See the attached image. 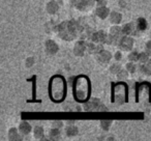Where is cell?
<instances>
[{
  "mask_svg": "<svg viewBox=\"0 0 151 141\" xmlns=\"http://www.w3.org/2000/svg\"><path fill=\"white\" fill-rule=\"evenodd\" d=\"M73 98L77 102L85 103L90 98L91 93V83L87 76L81 75L73 80Z\"/></svg>",
  "mask_w": 151,
  "mask_h": 141,
  "instance_id": "1",
  "label": "cell"
},
{
  "mask_svg": "<svg viewBox=\"0 0 151 141\" xmlns=\"http://www.w3.org/2000/svg\"><path fill=\"white\" fill-rule=\"evenodd\" d=\"M66 80L63 76L55 75L51 78L49 82V96L55 103H60L65 99L67 91Z\"/></svg>",
  "mask_w": 151,
  "mask_h": 141,
  "instance_id": "2",
  "label": "cell"
},
{
  "mask_svg": "<svg viewBox=\"0 0 151 141\" xmlns=\"http://www.w3.org/2000/svg\"><path fill=\"white\" fill-rule=\"evenodd\" d=\"M57 34L58 37L63 41L71 42L79 37V34L82 32V27L77 21L69 20L64 21L60 23L57 26Z\"/></svg>",
  "mask_w": 151,
  "mask_h": 141,
  "instance_id": "3",
  "label": "cell"
},
{
  "mask_svg": "<svg viewBox=\"0 0 151 141\" xmlns=\"http://www.w3.org/2000/svg\"><path fill=\"white\" fill-rule=\"evenodd\" d=\"M123 33H122V27H119V26H113L110 29V32L108 34V39H107V43L109 45H116V44H119L120 39L122 37Z\"/></svg>",
  "mask_w": 151,
  "mask_h": 141,
  "instance_id": "4",
  "label": "cell"
},
{
  "mask_svg": "<svg viewBox=\"0 0 151 141\" xmlns=\"http://www.w3.org/2000/svg\"><path fill=\"white\" fill-rule=\"evenodd\" d=\"M84 110L85 111H108L107 107L103 106L99 99H91L85 102Z\"/></svg>",
  "mask_w": 151,
  "mask_h": 141,
  "instance_id": "5",
  "label": "cell"
},
{
  "mask_svg": "<svg viewBox=\"0 0 151 141\" xmlns=\"http://www.w3.org/2000/svg\"><path fill=\"white\" fill-rule=\"evenodd\" d=\"M94 1L95 0H71V3L79 11H86L91 8L92 5L94 4Z\"/></svg>",
  "mask_w": 151,
  "mask_h": 141,
  "instance_id": "6",
  "label": "cell"
},
{
  "mask_svg": "<svg viewBox=\"0 0 151 141\" xmlns=\"http://www.w3.org/2000/svg\"><path fill=\"white\" fill-rule=\"evenodd\" d=\"M134 44H135V42H134L133 37H129V35H123L120 39L118 46L122 51H131L133 50Z\"/></svg>",
  "mask_w": 151,
  "mask_h": 141,
  "instance_id": "7",
  "label": "cell"
},
{
  "mask_svg": "<svg viewBox=\"0 0 151 141\" xmlns=\"http://www.w3.org/2000/svg\"><path fill=\"white\" fill-rule=\"evenodd\" d=\"M140 32L141 31L138 29L136 22L127 23V24L122 26V33H123V35H138Z\"/></svg>",
  "mask_w": 151,
  "mask_h": 141,
  "instance_id": "8",
  "label": "cell"
},
{
  "mask_svg": "<svg viewBox=\"0 0 151 141\" xmlns=\"http://www.w3.org/2000/svg\"><path fill=\"white\" fill-rule=\"evenodd\" d=\"M107 39H108V34L103 30L96 31L91 35V41L96 44H106L107 43Z\"/></svg>",
  "mask_w": 151,
  "mask_h": 141,
  "instance_id": "9",
  "label": "cell"
},
{
  "mask_svg": "<svg viewBox=\"0 0 151 141\" xmlns=\"http://www.w3.org/2000/svg\"><path fill=\"white\" fill-rule=\"evenodd\" d=\"M87 51V43H85L84 41H78L75 44L73 47V53L77 56H83L84 53Z\"/></svg>",
  "mask_w": 151,
  "mask_h": 141,
  "instance_id": "10",
  "label": "cell"
},
{
  "mask_svg": "<svg viewBox=\"0 0 151 141\" xmlns=\"http://www.w3.org/2000/svg\"><path fill=\"white\" fill-rule=\"evenodd\" d=\"M96 58H97V60H99V62H101V63H107V62L110 61L111 58H112V54H111V52H109V51L101 50V52H99L96 54Z\"/></svg>",
  "mask_w": 151,
  "mask_h": 141,
  "instance_id": "11",
  "label": "cell"
},
{
  "mask_svg": "<svg viewBox=\"0 0 151 141\" xmlns=\"http://www.w3.org/2000/svg\"><path fill=\"white\" fill-rule=\"evenodd\" d=\"M45 45H46L47 53H49V54H51V55L56 54V53L58 52V50H59V47H58V45L54 41H52V39H48V41L46 42V44H45Z\"/></svg>",
  "mask_w": 151,
  "mask_h": 141,
  "instance_id": "12",
  "label": "cell"
},
{
  "mask_svg": "<svg viewBox=\"0 0 151 141\" xmlns=\"http://www.w3.org/2000/svg\"><path fill=\"white\" fill-rule=\"evenodd\" d=\"M95 14L99 19L105 20V19H107L108 17L110 16L111 13H110V9L108 8V7H106V5H101V6H99L95 9Z\"/></svg>",
  "mask_w": 151,
  "mask_h": 141,
  "instance_id": "13",
  "label": "cell"
},
{
  "mask_svg": "<svg viewBox=\"0 0 151 141\" xmlns=\"http://www.w3.org/2000/svg\"><path fill=\"white\" fill-rule=\"evenodd\" d=\"M32 130V127L28 121H22V123L19 125V132L22 135H28Z\"/></svg>",
  "mask_w": 151,
  "mask_h": 141,
  "instance_id": "14",
  "label": "cell"
},
{
  "mask_svg": "<svg viewBox=\"0 0 151 141\" xmlns=\"http://www.w3.org/2000/svg\"><path fill=\"white\" fill-rule=\"evenodd\" d=\"M46 9L47 11H48V14L50 15H54L56 14L58 11V9H59V4H58V2H56V1H50V2H48V4H47L46 6Z\"/></svg>",
  "mask_w": 151,
  "mask_h": 141,
  "instance_id": "15",
  "label": "cell"
},
{
  "mask_svg": "<svg viewBox=\"0 0 151 141\" xmlns=\"http://www.w3.org/2000/svg\"><path fill=\"white\" fill-rule=\"evenodd\" d=\"M109 19H110V21L113 24L118 25L122 21V15L119 14V13H117V11H112L110 14V16H109Z\"/></svg>",
  "mask_w": 151,
  "mask_h": 141,
  "instance_id": "16",
  "label": "cell"
},
{
  "mask_svg": "<svg viewBox=\"0 0 151 141\" xmlns=\"http://www.w3.org/2000/svg\"><path fill=\"white\" fill-rule=\"evenodd\" d=\"M60 136H61V132L60 129H56V128H52L49 132V139L50 140H59Z\"/></svg>",
  "mask_w": 151,
  "mask_h": 141,
  "instance_id": "17",
  "label": "cell"
},
{
  "mask_svg": "<svg viewBox=\"0 0 151 141\" xmlns=\"http://www.w3.org/2000/svg\"><path fill=\"white\" fill-rule=\"evenodd\" d=\"M8 139L9 140L16 141V140H22V137L20 136V134L18 133L16 128H12L8 131Z\"/></svg>",
  "mask_w": 151,
  "mask_h": 141,
  "instance_id": "18",
  "label": "cell"
},
{
  "mask_svg": "<svg viewBox=\"0 0 151 141\" xmlns=\"http://www.w3.org/2000/svg\"><path fill=\"white\" fill-rule=\"evenodd\" d=\"M136 24H137V27L140 31H145L147 29V26H148V23L145 20L144 18H139L137 21H136Z\"/></svg>",
  "mask_w": 151,
  "mask_h": 141,
  "instance_id": "19",
  "label": "cell"
},
{
  "mask_svg": "<svg viewBox=\"0 0 151 141\" xmlns=\"http://www.w3.org/2000/svg\"><path fill=\"white\" fill-rule=\"evenodd\" d=\"M33 134H34V138L37 140H41L44 138V128L41 127V125H36L33 130Z\"/></svg>",
  "mask_w": 151,
  "mask_h": 141,
  "instance_id": "20",
  "label": "cell"
},
{
  "mask_svg": "<svg viewBox=\"0 0 151 141\" xmlns=\"http://www.w3.org/2000/svg\"><path fill=\"white\" fill-rule=\"evenodd\" d=\"M78 133H79V130L76 125H69V127H66V129H65V134L69 137L77 136Z\"/></svg>",
  "mask_w": 151,
  "mask_h": 141,
  "instance_id": "21",
  "label": "cell"
},
{
  "mask_svg": "<svg viewBox=\"0 0 151 141\" xmlns=\"http://www.w3.org/2000/svg\"><path fill=\"white\" fill-rule=\"evenodd\" d=\"M140 72L144 75L150 76L151 75V66H149L146 63H142V66H140Z\"/></svg>",
  "mask_w": 151,
  "mask_h": 141,
  "instance_id": "22",
  "label": "cell"
},
{
  "mask_svg": "<svg viewBox=\"0 0 151 141\" xmlns=\"http://www.w3.org/2000/svg\"><path fill=\"white\" fill-rule=\"evenodd\" d=\"M149 56L150 55L148 54L147 52H142L139 54V61L141 62V63H147L149 60Z\"/></svg>",
  "mask_w": 151,
  "mask_h": 141,
  "instance_id": "23",
  "label": "cell"
},
{
  "mask_svg": "<svg viewBox=\"0 0 151 141\" xmlns=\"http://www.w3.org/2000/svg\"><path fill=\"white\" fill-rule=\"evenodd\" d=\"M125 68L128 70V73L134 74L136 72V70H137V66H136V64L134 63V61H131V62H128V63H126Z\"/></svg>",
  "mask_w": 151,
  "mask_h": 141,
  "instance_id": "24",
  "label": "cell"
},
{
  "mask_svg": "<svg viewBox=\"0 0 151 141\" xmlns=\"http://www.w3.org/2000/svg\"><path fill=\"white\" fill-rule=\"evenodd\" d=\"M139 54L140 53L136 52V51H133V52L129 53V55H128V59H129V61H139Z\"/></svg>",
  "mask_w": 151,
  "mask_h": 141,
  "instance_id": "25",
  "label": "cell"
},
{
  "mask_svg": "<svg viewBox=\"0 0 151 141\" xmlns=\"http://www.w3.org/2000/svg\"><path fill=\"white\" fill-rule=\"evenodd\" d=\"M121 70H122L121 66H120V64H118V63L112 64L111 68H110V70H111V73L112 74H118Z\"/></svg>",
  "mask_w": 151,
  "mask_h": 141,
  "instance_id": "26",
  "label": "cell"
},
{
  "mask_svg": "<svg viewBox=\"0 0 151 141\" xmlns=\"http://www.w3.org/2000/svg\"><path fill=\"white\" fill-rule=\"evenodd\" d=\"M111 125H112V121H101V127L103 128V130L105 131L109 130Z\"/></svg>",
  "mask_w": 151,
  "mask_h": 141,
  "instance_id": "27",
  "label": "cell"
},
{
  "mask_svg": "<svg viewBox=\"0 0 151 141\" xmlns=\"http://www.w3.org/2000/svg\"><path fill=\"white\" fill-rule=\"evenodd\" d=\"M117 76H118V78H120V79H126V78L128 77V70H121L119 72V73L117 74Z\"/></svg>",
  "mask_w": 151,
  "mask_h": 141,
  "instance_id": "28",
  "label": "cell"
},
{
  "mask_svg": "<svg viewBox=\"0 0 151 141\" xmlns=\"http://www.w3.org/2000/svg\"><path fill=\"white\" fill-rule=\"evenodd\" d=\"M63 127V121H54L52 123V128H56V129H61Z\"/></svg>",
  "mask_w": 151,
  "mask_h": 141,
  "instance_id": "29",
  "label": "cell"
},
{
  "mask_svg": "<svg viewBox=\"0 0 151 141\" xmlns=\"http://www.w3.org/2000/svg\"><path fill=\"white\" fill-rule=\"evenodd\" d=\"M34 64V59L32 58V57H29V58H27L25 61V66H27V68H30V66H32Z\"/></svg>",
  "mask_w": 151,
  "mask_h": 141,
  "instance_id": "30",
  "label": "cell"
},
{
  "mask_svg": "<svg viewBox=\"0 0 151 141\" xmlns=\"http://www.w3.org/2000/svg\"><path fill=\"white\" fill-rule=\"evenodd\" d=\"M121 57H122L121 52H120V51H117L116 54H115V59H116V60H120V59H121Z\"/></svg>",
  "mask_w": 151,
  "mask_h": 141,
  "instance_id": "31",
  "label": "cell"
},
{
  "mask_svg": "<svg viewBox=\"0 0 151 141\" xmlns=\"http://www.w3.org/2000/svg\"><path fill=\"white\" fill-rule=\"evenodd\" d=\"M119 6L120 7H125L126 6V1L125 0H120L119 1Z\"/></svg>",
  "mask_w": 151,
  "mask_h": 141,
  "instance_id": "32",
  "label": "cell"
},
{
  "mask_svg": "<svg viewBox=\"0 0 151 141\" xmlns=\"http://www.w3.org/2000/svg\"><path fill=\"white\" fill-rule=\"evenodd\" d=\"M95 1L99 5H106V2H107V0H95Z\"/></svg>",
  "mask_w": 151,
  "mask_h": 141,
  "instance_id": "33",
  "label": "cell"
},
{
  "mask_svg": "<svg viewBox=\"0 0 151 141\" xmlns=\"http://www.w3.org/2000/svg\"><path fill=\"white\" fill-rule=\"evenodd\" d=\"M146 48L147 49H150V50H151V41H148L146 43Z\"/></svg>",
  "mask_w": 151,
  "mask_h": 141,
  "instance_id": "34",
  "label": "cell"
},
{
  "mask_svg": "<svg viewBox=\"0 0 151 141\" xmlns=\"http://www.w3.org/2000/svg\"><path fill=\"white\" fill-rule=\"evenodd\" d=\"M54 1H56V2H58V3H60L62 1V0H54Z\"/></svg>",
  "mask_w": 151,
  "mask_h": 141,
  "instance_id": "35",
  "label": "cell"
}]
</instances>
